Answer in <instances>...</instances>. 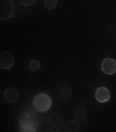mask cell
<instances>
[{
  "mask_svg": "<svg viewBox=\"0 0 116 132\" xmlns=\"http://www.w3.org/2000/svg\"><path fill=\"white\" fill-rule=\"evenodd\" d=\"M14 64V58L12 53L3 52L0 54V68L4 70L10 69Z\"/></svg>",
  "mask_w": 116,
  "mask_h": 132,
  "instance_id": "obj_4",
  "label": "cell"
},
{
  "mask_svg": "<svg viewBox=\"0 0 116 132\" xmlns=\"http://www.w3.org/2000/svg\"><path fill=\"white\" fill-rule=\"evenodd\" d=\"M60 96L64 99H69L71 96L72 91L69 86H64L60 91Z\"/></svg>",
  "mask_w": 116,
  "mask_h": 132,
  "instance_id": "obj_10",
  "label": "cell"
},
{
  "mask_svg": "<svg viewBox=\"0 0 116 132\" xmlns=\"http://www.w3.org/2000/svg\"><path fill=\"white\" fill-rule=\"evenodd\" d=\"M19 98V93L17 89L14 87L7 88L4 92V98L8 103H15Z\"/></svg>",
  "mask_w": 116,
  "mask_h": 132,
  "instance_id": "obj_7",
  "label": "cell"
},
{
  "mask_svg": "<svg viewBox=\"0 0 116 132\" xmlns=\"http://www.w3.org/2000/svg\"><path fill=\"white\" fill-rule=\"evenodd\" d=\"M20 132H39L38 128L36 127H27V128L20 129Z\"/></svg>",
  "mask_w": 116,
  "mask_h": 132,
  "instance_id": "obj_15",
  "label": "cell"
},
{
  "mask_svg": "<svg viewBox=\"0 0 116 132\" xmlns=\"http://www.w3.org/2000/svg\"><path fill=\"white\" fill-rule=\"evenodd\" d=\"M18 123L20 129L27 128V127L38 128L36 114L34 110L30 108L24 110L19 118Z\"/></svg>",
  "mask_w": 116,
  "mask_h": 132,
  "instance_id": "obj_1",
  "label": "cell"
},
{
  "mask_svg": "<svg viewBox=\"0 0 116 132\" xmlns=\"http://www.w3.org/2000/svg\"><path fill=\"white\" fill-rule=\"evenodd\" d=\"M75 117L79 120H83L85 119L86 112L85 110L82 108H79L75 110Z\"/></svg>",
  "mask_w": 116,
  "mask_h": 132,
  "instance_id": "obj_12",
  "label": "cell"
},
{
  "mask_svg": "<svg viewBox=\"0 0 116 132\" xmlns=\"http://www.w3.org/2000/svg\"><path fill=\"white\" fill-rule=\"evenodd\" d=\"M20 4L25 7H29V6H32L36 2V0H18Z\"/></svg>",
  "mask_w": 116,
  "mask_h": 132,
  "instance_id": "obj_14",
  "label": "cell"
},
{
  "mask_svg": "<svg viewBox=\"0 0 116 132\" xmlns=\"http://www.w3.org/2000/svg\"><path fill=\"white\" fill-rule=\"evenodd\" d=\"M48 123L53 129H58L61 127L63 124V118L57 113H53L48 118Z\"/></svg>",
  "mask_w": 116,
  "mask_h": 132,
  "instance_id": "obj_8",
  "label": "cell"
},
{
  "mask_svg": "<svg viewBox=\"0 0 116 132\" xmlns=\"http://www.w3.org/2000/svg\"><path fill=\"white\" fill-rule=\"evenodd\" d=\"M33 106L34 109L40 112H46L50 109L52 106V100L48 94L40 93L37 95L33 100Z\"/></svg>",
  "mask_w": 116,
  "mask_h": 132,
  "instance_id": "obj_2",
  "label": "cell"
},
{
  "mask_svg": "<svg viewBox=\"0 0 116 132\" xmlns=\"http://www.w3.org/2000/svg\"><path fill=\"white\" fill-rule=\"evenodd\" d=\"M58 0H44V5L48 10H54L57 6Z\"/></svg>",
  "mask_w": 116,
  "mask_h": 132,
  "instance_id": "obj_13",
  "label": "cell"
},
{
  "mask_svg": "<svg viewBox=\"0 0 116 132\" xmlns=\"http://www.w3.org/2000/svg\"><path fill=\"white\" fill-rule=\"evenodd\" d=\"M41 64L38 60H32L29 64V69L33 72H35L40 69Z\"/></svg>",
  "mask_w": 116,
  "mask_h": 132,
  "instance_id": "obj_11",
  "label": "cell"
},
{
  "mask_svg": "<svg viewBox=\"0 0 116 132\" xmlns=\"http://www.w3.org/2000/svg\"><path fill=\"white\" fill-rule=\"evenodd\" d=\"M80 129V124L76 120L69 121L66 124V130L67 132H78Z\"/></svg>",
  "mask_w": 116,
  "mask_h": 132,
  "instance_id": "obj_9",
  "label": "cell"
},
{
  "mask_svg": "<svg viewBox=\"0 0 116 132\" xmlns=\"http://www.w3.org/2000/svg\"><path fill=\"white\" fill-rule=\"evenodd\" d=\"M101 70L107 75H113L116 72V60L111 58L104 59L101 63Z\"/></svg>",
  "mask_w": 116,
  "mask_h": 132,
  "instance_id": "obj_5",
  "label": "cell"
},
{
  "mask_svg": "<svg viewBox=\"0 0 116 132\" xmlns=\"http://www.w3.org/2000/svg\"><path fill=\"white\" fill-rule=\"evenodd\" d=\"M95 98L100 103H105L110 99V92L107 87H100L95 92Z\"/></svg>",
  "mask_w": 116,
  "mask_h": 132,
  "instance_id": "obj_6",
  "label": "cell"
},
{
  "mask_svg": "<svg viewBox=\"0 0 116 132\" xmlns=\"http://www.w3.org/2000/svg\"><path fill=\"white\" fill-rule=\"evenodd\" d=\"M15 6L12 0H0V19L7 20L14 14Z\"/></svg>",
  "mask_w": 116,
  "mask_h": 132,
  "instance_id": "obj_3",
  "label": "cell"
}]
</instances>
